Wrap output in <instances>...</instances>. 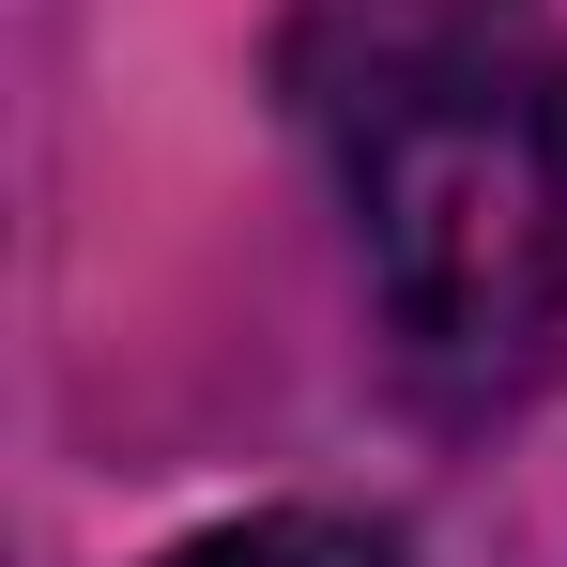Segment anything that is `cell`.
Segmentation results:
<instances>
[{"mask_svg": "<svg viewBox=\"0 0 567 567\" xmlns=\"http://www.w3.org/2000/svg\"><path fill=\"white\" fill-rule=\"evenodd\" d=\"M291 107L353 199L383 322L522 383L567 307V47L537 0H291Z\"/></svg>", "mask_w": 567, "mask_h": 567, "instance_id": "6da1fadb", "label": "cell"}, {"mask_svg": "<svg viewBox=\"0 0 567 567\" xmlns=\"http://www.w3.org/2000/svg\"><path fill=\"white\" fill-rule=\"evenodd\" d=\"M169 567H399L369 537V522H322V506H261V522H215V537H185Z\"/></svg>", "mask_w": 567, "mask_h": 567, "instance_id": "7a4b0ae2", "label": "cell"}]
</instances>
